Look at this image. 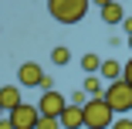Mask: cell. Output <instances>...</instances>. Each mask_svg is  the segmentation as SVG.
Returning a JSON list of instances; mask_svg holds the SVG:
<instances>
[{
    "mask_svg": "<svg viewBox=\"0 0 132 129\" xmlns=\"http://www.w3.org/2000/svg\"><path fill=\"white\" fill-rule=\"evenodd\" d=\"M0 119H4V105H0Z\"/></svg>",
    "mask_w": 132,
    "mask_h": 129,
    "instance_id": "obj_22",
    "label": "cell"
},
{
    "mask_svg": "<svg viewBox=\"0 0 132 129\" xmlns=\"http://www.w3.org/2000/svg\"><path fill=\"white\" fill-rule=\"evenodd\" d=\"M0 129H14V122H10V116H7V119H0Z\"/></svg>",
    "mask_w": 132,
    "mask_h": 129,
    "instance_id": "obj_19",
    "label": "cell"
},
{
    "mask_svg": "<svg viewBox=\"0 0 132 129\" xmlns=\"http://www.w3.org/2000/svg\"><path fill=\"white\" fill-rule=\"evenodd\" d=\"M17 85L20 88H51V78L44 75V68L37 61H24L17 68Z\"/></svg>",
    "mask_w": 132,
    "mask_h": 129,
    "instance_id": "obj_4",
    "label": "cell"
},
{
    "mask_svg": "<svg viewBox=\"0 0 132 129\" xmlns=\"http://www.w3.org/2000/svg\"><path fill=\"white\" fill-rule=\"evenodd\" d=\"M112 122H115V112L102 95L85 102V129H112Z\"/></svg>",
    "mask_w": 132,
    "mask_h": 129,
    "instance_id": "obj_2",
    "label": "cell"
},
{
    "mask_svg": "<svg viewBox=\"0 0 132 129\" xmlns=\"http://www.w3.org/2000/svg\"><path fill=\"white\" fill-rule=\"evenodd\" d=\"M92 4H95V7L102 10V7H109V4H112V0H92Z\"/></svg>",
    "mask_w": 132,
    "mask_h": 129,
    "instance_id": "obj_20",
    "label": "cell"
},
{
    "mask_svg": "<svg viewBox=\"0 0 132 129\" xmlns=\"http://www.w3.org/2000/svg\"><path fill=\"white\" fill-rule=\"evenodd\" d=\"M61 129H85V105H71L68 102V109L61 112Z\"/></svg>",
    "mask_w": 132,
    "mask_h": 129,
    "instance_id": "obj_7",
    "label": "cell"
},
{
    "mask_svg": "<svg viewBox=\"0 0 132 129\" xmlns=\"http://www.w3.org/2000/svg\"><path fill=\"white\" fill-rule=\"evenodd\" d=\"M37 129H61V122H58V119H47V116H41Z\"/></svg>",
    "mask_w": 132,
    "mask_h": 129,
    "instance_id": "obj_14",
    "label": "cell"
},
{
    "mask_svg": "<svg viewBox=\"0 0 132 129\" xmlns=\"http://www.w3.org/2000/svg\"><path fill=\"white\" fill-rule=\"evenodd\" d=\"M112 129H132V119H125V116H119V119L112 122Z\"/></svg>",
    "mask_w": 132,
    "mask_h": 129,
    "instance_id": "obj_15",
    "label": "cell"
},
{
    "mask_svg": "<svg viewBox=\"0 0 132 129\" xmlns=\"http://www.w3.org/2000/svg\"><path fill=\"white\" fill-rule=\"evenodd\" d=\"M51 65H58V68L71 65V51H68L64 44H58V48H51Z\"/></svg>",
    "mask_w": 132,
    "mask_h": 129,
    "instance_id": "obj_11",
    "label": "cell"
},
{
    "mask_svg": "<svg viewBox=\"0 0 132 129\" xmlns=\"http://www.w3.org/2000/svg\"><path fill=\"white\" fill-rule=\"evenodd\" d=\"M7 116H10L14 129H37V122H41L37 102H20V105H17L14 112H7Z\"/></svg>",
    "mask_w": 132,
    "mask_h": 129,
    "instance_id": "obj_6",
    "label": "cell"
},
{
    "mask_svg": "<svg viewBox=\"0 0 132 129\" xmlns=\"http://www.w3.org/2000/svg\"><path fill=\"white\" fill-rule=\"evenodd\" d=\"M102 20L109 24V27H115V24H122V20H125V10H122L119 0H112L109 7H102Z\"/></svg>",
    "mask_w": 132,
    "mask_h": 129,
    "instance_id": "obj_10",
    "label": "cell"
},
{
    "mask_svg": "<svg viewBox=\"0 0 132 129\" xmlns=\"http://www.w3.org/2000/svg\"><path fill=\"white\" fill-rule=\"evenodd\" d=\"M122 27H125V34H132V17H125V20H122Z\"/></svg>",
    "mask_w": 132,
    "mask_h": 129,
    "instance_id": "obj_18",
    "label": "cell"
},
{
    "mask_svg": "<svg viewBox=\"0 0 132 129\" xmlns=\"http://www.w3.org/2000/svg\"><path fill=\"white\" fill-rule=\"evenodd\" d=\"M85 95H88V92H75V95H71V105H85V102H88Z\"/></svg>",
    "mask_w": 132,
    "mask_h": 129,
    "instance_id": "obj_16",
    "label": "cell"
},
{
    "mask_svg": "<svg viewBox=\"0 0 132 129\" xmlns=\"http://www.w3.org/2000/svg\"><path fill=\"white\" fill-rule=\"evenodd\" d=\"M20 85H0V105H4V112H14L20 105Z\"/></svg>",
    "mask_w": 132,
    "mask_h": 129,
    "instance_id": "obj_8",
    "label": "cell"
},
{
    "mask_svg": "<svg viewBox=\"0 0 132 129\" xmlns=\"http://www.w3.org/2000/svg\"><path fill=\"white\" fill-rule=\"evenodd\" d=\"M122 68H125V61H115V58H109V61H102L98 75H102L105 82H119V78H122Z\"/></svg>",
    "mask_w": 132,
    "mask_h": 129,
    "instance_id": "obj_9",
    "label": "cell"
},
{
    "mask_svg": "<svg viewBox=\"0 0 132 129\" xmlns=\"http://www.w3.org/2000/svg\"><path fill=\"white\" fill-rule=\"evenodd\" d=\"M98 68H102V58L98 55H81V71L85 75H98Z\"/></svg>",
    "mask_w": 132,
    "mask_h": 129,
    "instance_id": "obj_12",
    "label": "cell"
},
{
    "mask_svg": "<svg viewBox=\"0 0 132 129\" xmlns=\"http://www.w3.org/2000/svg\"><path fill=\"white\" fill-rule=\"evenodd\" d=\"M102 98L112 105V112H115V116H125V112H132V85H129L125 78H119V82H109V88L102 92Z\"/></svg>",
    "mask_w": 132,
    "mask_h": 129,
    "instance_id": "obj_3",
    "label": "cell"
},
{
    "mask_svg": "<svg viewBox=\"0 0 132 129\" xmlns=\"http://www.w3.org/2000/svg\"><path fill=\"white\" fill-rule=\"evenodd\" d=\"M85 92H88V98L102 95V75H85Z\"/></svg>",
    "mask_w": 132,
    "mask_h": 129,
    "instance_id": "obj_13",
    "label": "cell"
},
{
    "mask_svg": "<svg viewBox=\"0 0 132 129\" xmlns=\"http://www.w3.org/2000/svg\"><path fill=\"white\" fill-rule=\"evenodd\" d=\"M122 78L132 85V58H129V61H125V68H122Z\"/></svg>",
    "mask_w": 132,
    "mask_h": 129,
    "instance_id": "obj_17",
    "label": "cell"
},
{
    "mask_svg": "<svg viewBox=\"0 0 132 129\" xmlns=\"http://www.w3.org/2000/svg\"><path fill=\"white\" fill-rule=\"evenodd\" d=\"M68 109V98L58 92V88H44L41 98H37V112L47 116V119H61V112Z\"/></svg>",
    "mask_w": 132,
    "mask_h": 129,
    "instance_id": "obj_5",
    "label": "cell"
},
{
    "mask_svg": "<svg viewBox=\"0 0 132 129\" xmlns=\"http://www.w3.org/2000/svg\"><path fill=\"white\" fill-rule=\"evenodd\" d=\"M129 51H132V34H129Z\"/></svg>",
    "mask_w": 132,
    "mask_h": 129,
    "instance_id": "obj_21",
    "label": "cell"
},
{
    "mask_svg": "<svg viewBox=\"0 0 132 129\" xmlns=\"http://www.w3.org/2000/svg\"><path fill=\"white\" fill-rule=\"evenodd\" d=\"M92 7V0H47V14L54 17L58 24H78V20H85Z\"/></svg>",
    "mask_w": 132,
    "mask_h": 129,
    "instance_id": "obj_1",
    "label": "cell"
}]
</instances>
